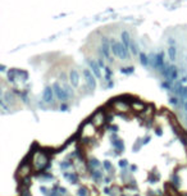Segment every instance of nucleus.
<instances>
[{"label":"nucleus","mask_w":187,"mask_h":196,"mask_svg":"<svg viewBox=\"0 0 187 196\" xmlns=\"http://www.w3.org/2000/svg\"><path fill=\"white\" fill-rule=\"evenodd\" d=\"M140 62H141L142 65H145V67L149 64V59H147V57L145 55V54H140Z\"/></svg>","instance_id":"obj_21"},{"label":"nucleus","mask_w":187,"mask_h":196,"mask_svg":"<svg viewBox=\"0 0 187 196\" xmlns=\"http://www.w3.org/2000/svg\"><path fill=\"white\" fill-rule=\"evenodd\" d=\"M142 145H143V144H142V141H141V140H137L136 142H135V145L132 146V150L135 151V152H137L138 150L141 149V146H142Z\"/></svg>","instance_id":"obj_18"},{"label":"nucleus","mask_w":187,"mask_h":196,"mask_svg":"<svg viewBox=\"0 0 187 196\" xmlns=\"http://www.w3.org/2000/svg\"><path fill=\"white\" fill-rule=\"evenodd\" d=\"M163 76L165 78H167L168 81H174L177 80V76H178V72H177V68L173 67V65H167V67L164 68L163 70Z\"/></svg>","instance_id":"obj_3"},{"label":"nucleus","mask_w":187,"mask_h":196,"mask_svg":"<svg viewBox=\"0 0 187 196\" xmlns=\"http://www.w3.org/2000/svg\"><path fill=\"white\" fill-rule=\"evenodd\" d=\"M58 191H59V195H60V196H62V195L64 196V195L67 194V190L64 188V187H59V188H58Z\"/></svg>","instance_id":"obj_26"},{"label":"nucleus","mask_w":187,"mask_h":196,"mask_svg":"<svg viewBox=\"0 0 187 196\" xmlns=\"http://www.w3.org/2000/svg\"><path fill=\"white\" fill-rule=\"evenodd\" d=\"M89 65H90V68H91V72L96 76L98 78H101V72H100V65L98 62H95V60H89Z\"/></svg>","instance_id":"obj_9"},{"label":"nucleus","mask_w":187,"mask_h":196,"mask_svg":"<svg viewBox=\"0 0 187 196\" xmlns=\"http://www.w3.org/2000/svg\"><path fill=\"white\" fill-rule=\"evenodd\" d=\"M106 121V117H105V113L103 110H98L96 112L94 116L91 117V122L95 127H100V126H103L104 122Z\"/></svg>","instance_id":"obj_4"},{"label":"nucleus","mask_w":187,"mask_h":196,"mask_svg":"<svg viewBox=\"0 0 187 196\" xmlns=\"http://www.w3.org/2000/svg\"><path fill=\"white\" fill-rule=\"evenodd\" d=\"M111 145H113V148L117 150V152L124 151V144H123V141H122L121 139H114V140H111Z\"/></svg>","instance_id":"obj_12"},{"label":"nucleus","mask_w":187,"mask_h":196,"mask_svg":"<svg viewBox=\"0 0 187 196\" xmlns=\"http://www.w3.org/2000/svg\"><path fill=\"white\" fill-rule=\"evenodd\" d=\"M110 51H111V44H109V41L104 39L103 40V44H101V47H100V53H101V55L105 57L106 59H109L110 58ZM110 60V59H109Z\"/></svg>","instance_id":"obj_7"},{"label":"nucleus","mask_w":187,"mask_h":196,"mask_svg":"<svg viewBox=\"0 0 187 196\" xmlns=\"http://www.w3.org/2000/svg\"><path fill=\"white\" fill-rule=\"evenodd\" d=\"M78 196H89V190L86 187H79L78 188Z\"/></svg>","instance_id":"obj_20"},{"label":"nucleus","mask_w":187,"mask_h":196,"mask_svg":"<svg viewBox=\"0 0 187 196\" xmlns=\"http://www.w3.org/2000/svg\"><path fill=\"white\" fill-rule=\"evenodd\" d=\"M111 51L115 57H118L121 59H124L128 60L130 59V53H128V49L123 45V44H119L117 41H111Z\"/></svg>","instance_id":"obj_1"},{"label":"nucleus","mask_w":187,"mask_h":196,"mask_svg":"<svg viewBox=\"0 0 187 196\" xmlns=\"http://www.w3.org/2000/svg\"><path fill=\"white\" fill-rule=\"evenodd\" d=\"M131 42H132V40H131V36H130V34H128L127 31H124V32H122V44L130 50V46H131Z\"/></svg>","instance_id":"obj_13"},{"label":"nucleus","mask_w":187,"mask_h":196,"mask_svg":"<svg viewBox=\"0 0 187 196\" xmlns=\"http://www.w3.org/2000/svg\"><path fill=\"white\" fill-rule=\"evenodd\" d=\"M150 140H151V137H150V136H146L145 139H142V144H143V145H146V144H149V142H150Z\"/></svg>","instance_id":"obj_27"},{"label":"nucleus","mask_w":187,"mask_h":196,"mask_svg":"<svg viewBox=\"0 0 187 196\" xmlns=\"http://www.w3.org/2000/svg\"><path fill=\"white\" fill-rule=\"evenodd\" d=\"M131 171L133 172V171H137V167L136 165H131Z\"/></svg>","instance_id":"obj_31"},{"label":"nucleus","mask_w":187,"mask_h":196,"mask_svg":"<svg viewBox=\"0 0 187 196\" xmlns=\"http://www.w3.org/2000/svg\"><path fill=\"white\" fill-rule=\"evenodd\" d=\"M60 109H62V110H63V112H66V110H67V109H68V105H66V104H64V103H63V104L60 105Z\"/></svg>","instance_id":"obj_28"},{"label":"nucleus","mask_w":187,"mask_h":196,"mask_svg":"<svg viewBox=\"0 0 187 196\" xmlns=\"http://www.w3.org/2000/svg\"><path fill=\"white\" fill-rule=\"evenodd\" d=\"M53 90H54V94H55L58 100H60L62 103H66L68 100V97H69L68 91L66 89H63L59 83H54V85H53Z\"/></svg>","instance_id":"obj_2"},{"label":"nucleus","mask_w":187,"mask_h":196,"mask_svg":"<svg viewBox=\"0 0 187 196\" xmlns=\"http://www.w3.org/2000/svg\"><path fill=\"white\" fill-rule=\"evenodd\" d=\"M133 72V68H122V73H126V74H130Z\"/></svg>","instance_id":"obj_24"},{"label":"nucleus","mask_w":187,"mask_h":196,"mask_svg":"<svg viewBox=\"0 0 187 196\" xmlns=\"http://www.w3.org/2000/svg\"><path fill=\"white\" fill-rule=\"evenodd\" d=\"M63 176L66 179H68L69 183H73V185L78 183V174H76L74 172H66Z\"/></svg>","instance_id":"obj_11"},{"label":"nucleus","mask_w":187,"mask_h":196,"mask_svg":"<svg viewBox=\"0 0 187 196\" xmlns=\"http://www.w3.org/2000/svg\"><path fill=\"white\" fill-rule=\"evenodd\" d=\"M123 99V97H122ZM111 104H113V108L115 110L118 112H127L130 110V104L127 103V100H119V99H114V101H111Z\"/></svg>","instance_id":"obj_6"},{"label":"nucleus","mask_w":187,"mask_h":196,"mask_svg":"<svg viewBox=\"0 0 187 196\" xmlns=\"http://www.w3.org/2000/svg\"><path fill=\"white\" fill-rule=\"evenodd\" d=\"M69 81H71V83L73 87H77L79 85V74L76 69H72L71 73H69Z\"/></svg>","instance_id":"obj_10"},{"label":"nucleus","mask_w":187,"mask_h":196,"mask_svg":"<svg viewBox=\"0 0 187 196\" xmlns=\"http://www.w3.org/2000/svg\"><path fill=\"white\" fill-rule=\"evenodd\" d=\"M54 90H53V87H46L42 92V100H44L46 104H51L53 101H54Z\"/></svg>","instance_id":"obj_8"},{"label":"nucleus","mask_w":187,"mask_h":196,"mask_svg":"<svg viewBox=\"0 0 187 196\" xmlns=\"http://www.w3.org/2000/svg\"><path fill=\"white\" fill-rule=\"evenodd\" d=\"M168 54H169V59H170V60H176V57H177V50H176L174 45H170L168 47Z\"/></svg>","instance_id":"obj_15"},{"label":"nucleus","mask_w":187,"mask_h":196,"mask_svg":"<svg viewBox=\"0 0 187 196\" xmlns=\"http://www.w3.org/2000/svg\"><path fill=\"white\" fill-rule=\"evenodd\" d=\"M156 135L158 136H162L163 135V132H162V129H160V128H156Z\"/></svg>","instance_id":"obj_30"},{"label":"nucleus","mask_w":187,"mask_h":196,"mask_svg":"<svg viewBox=\"0 0 187 196\" xmlns=\"http://www.w3.org/2000/svg\"><path fill=\"white\" fill-rule=\"evenodd\" d=\"M69 167H72V162L66 160V162L60 163V168H62V169H67V168H69Z\"/></svg>","instance_id":"obj_22"},{"label":"nucleus","mask_w":187,"mask_h":196,"mask_svg":"<svg viewBox=\"0 0 187 196\" xmlns=\"http://www.w3.org/2000/svg\"><path fill=\"white\" fill-rule=\"evenodd\" d=\"M40 191H42V194H44V195H47V190H46V187H41V188H40Z\"/></svg>","instance_id":"obj_29"},{"label":"nucleus","mask_w":187,"mask_h":196,"mask_svg":"<svg viewBox=\"0 0 187 196\" xmlns=\"http://www.w3.org/2000/svg\"><path fill=\"white\" fill-rule=\"evenodd\" d=\"M91 177L95 179L96 182H100V181H103V178H104V176H103V173H101L100 171H98V169H91Z\"/></svg>","instance_id":"obj_14"},{"label":"nucleus","mask_w":187,"mask_h":196,"mask_svg":"<svg viewBox=\"0 0 187 196\" xmlns=\"http://www.w3.org/2000/svg\"><path fill=\"white\" fill-rule=\"evenodd\" d=\"M119 167H121V168H123V169H124V168H127V167H128V162H127L126 159H122V160H119Z\"/></svg>","instance_id":"obj_23"},{"label":"nucleus","mask_w":187,"mask_h":196,"mask_svg":"<svg viewBox=\"0 0 187 196\" xmlns=\"http://www.w3.org/2000/svg\"><path fill=\"white\" fill-rule=\"evenodd\" d=\"M130 50H131V53L133 54V55H137V54H138V47H137V45H136V44L135 42H131V46H130Z\"/></svg>","instance_id":"obj_19"},{"label":"nucleus","mask_w":187,"mask_h":196,"mask_svg":"<svg viewBox=\"0 0 187 196\" xmlns=\"http://www.w3.org/2000/svg\"><path fill=\"white\" fill-rule=\"evenodd\" d=\"M170 104L172 105H178V99L177 97H170Z\"/></svg>","instance_id":"obj_25"},{"label":"nucleus","mask_w":187,"mask_h":196,"mask_svg":"<svg viewBox=\"0 0 187 196\" xmlns=\"http://www.w3.org/2000/svg\"><path fill=\"white\" fill-rule=\"evenodd\" d=\"M89 165L92 168V169H96V168H99L101 165V163L98 160V159H95V158H91V159L89 160Z\"/></svg>","instance_id":"obj_16"},{"label":"nucleus","mask_w":187,"mask_h":196,"mask_svg":"<svg viewBox=\"0 0 187 196\" xmlns=\"http://www.w3.org/2000/svg\"><path fill=\"white\" fill-rule=\"evenodd\" d=\"M83 76H85V78H86V85L89 87V90L94 91L95 87H96V81H95V77H94V73L90 69H85Z\"/></svg>","instance_id":"obj_5"},{"label":"nucleus","mask_w":187,"mask_h":196,"mask_svg":"<svg viewBox=\"0 0 187 196\" xmlns=\"http://www.w3.org/2000/svg\"><path fill=\"white\" fill-rule=\"evenodd\" d=\"M103 168L105 171H108V172H111L113 171V165H111V163L109 160H104L103 162Z\"/></svg>","instance_id":"obj_17"}]
</instances>
